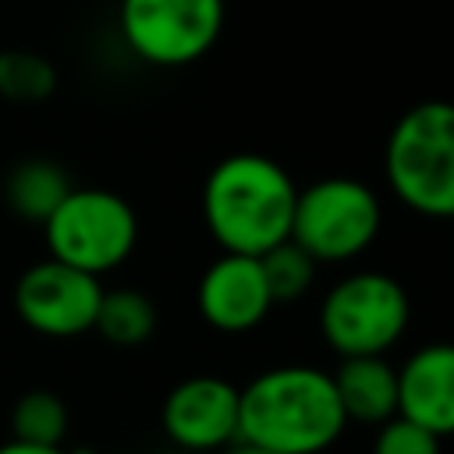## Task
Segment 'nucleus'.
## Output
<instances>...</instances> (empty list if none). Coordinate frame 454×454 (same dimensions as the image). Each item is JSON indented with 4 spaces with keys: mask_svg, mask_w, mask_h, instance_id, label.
Instances as JSON below:
<instances>
[{
    "mask_svg": "<svg viewBox=\"0 0 454 454\" xmlns=\"http://www.w3.org/2000/svg\"><path fill=\"white\" fill-rule=\"evenodd\" d=\"M71 174L53 156H25L18 160L4 177V206L25 220L43 227V220L60 206V199L71 192Z\"/></svg>",
    "mask_w": 454,
    "mask_h": 454,
    "instance_id": "nucleus-13",
    "label": "nucleus"
},
{
    "mask_svg": "<svg viewBox=\"0 0 454 454\" xmlns=\"http://www.w3.org/2000/svg\"><path fill=\"white\" fill-rule=\"evenodd\" d=\"M160 426L177 450L216 454L238 440V387L213 372L184 376L167 390Z\"/></svg>",
    "mask_w": 454,
    "mask_h": 454,
    "instance_id": "nucleus-9",
    "label": "nucleus"
},
{
    "mask_svg": "<svg viewBox=\"0 0 454 454\" xmlns=\"http://www.w3.org/2000/svg\"><path fill=\"white\" fill-rule=\"evenodd\" d=\"M7 426H11V440L39 443V447H64L67 429H71V415H67V404L60 394L35 387L14 401Z\"/></svg>",
    "mask_w": 454,
    "mask_h": 454,
    "instance_id": "nucleus-15",
    "label": "nucleus"
},
{
    "mask_svg": "<svg viewBox=\"0 0 454 454\" xmlns=\"http://www.w3.org/2000/svg\"><path fill=\"white\" fill-rule=\"evenodd\" d=\"M330 376L348 422L380 426L397 415V365L387 355H344Z\"/></svg>",
    "mask_w": 454,
    "mask_h": 454,
    "instance_id": "nucleus-12",
    "label": "nucleus"
},
{
    "mask_svg": "<svg viewBox=\"0 0 454 454\" xmlns=\"http://www.w3.org/2000/svg\"><path fill=\"white\" fill-rule=\"evenodd\" d=\"M298 184L262 153L223 156L202 184V220L220 252L262 255L277 241L291 238Z\"/></svg>",
    "mask_w": 454,
    "mask_h": 454,
    "instance_id": "nucleus-2",
    "label": "nucleus"
},
{
    "mask_svg": "<svg viewBox=\"0 0 454 454\" xmlns=\"http://www.w3.org/2000/svg\"><path fill=\"white\" fill-rule=\"evenodd\" d=\"M160 312L138 287H103L92 330L114 348H138L156 333Z\"/></svg>",
    "mask_w": 454,
    "mask_h": 454,
    "instance_id": "nucleus-14",
    "label": "nucleus"
},
{
    "mask_svg": "<svg viewBox=\"0 0 454 454\" xmlns=\"http://www.w3.org/2000/svg\"><path fill=\"white\" fill-rule=\"evenodd\" d=\"M43 241L46 255L103 277L131 259L138 245V213L110 188L74 184L43 220Z\"/></svg>",
    "mask_w": 454,
    "mask_h": 454,
    "instance_id": "nucleus-4",
    "label": "nucleus"
},
{
    "mask_svg": "<svg viewBox=\"0 0 454 454\" xmlns=\"http://www.w3.org/2000/svg\"><path fill=\"white\" fill-rule=\"evenodd\" d=\"M372 454H440V436L397 411L376 426Z\"/></svg>",
    "mask_w": 454,
    "mask_h": 454,
    "instance_id": "nucleus-18",
    "label": "nucleus"
},
{
    "mask_svg": "<svg viewBox=\"0 0 454 454\" xmlns=\"http://www.w3.org/2000/svg\"><path fill=\"white\" fill-rule=\"evenodd\" d=\"M348 429L333 376L319 365H273L238 387V440L277 454H323Z\"/></svg>",
    "mask_w": 454,
    "mask_h": 454,
    "instance_id": "nucleus-1",
    "label": "nucleus"
},
{
    "mask_svg": "<svg viewBox=\"0 0 454 454\" xmlns=\"http://www.w3.org/2000/svg\"><path fill=\"white\" fill-rule=\"evenodd\" d=\"M57 67L32 50H0V99L14 106L46 103L57 92Z\"/></svg>",
    "mask_w": 454,
    "mask_h": 454,
    "instance_id": "nucleus-16",
    "label": "nucleus"
},
{
    "mask_svg": "<svg viewBox=\"0 0 454 454\" xmlns=\"http://www.w3.org/2000/svg\"><path fill=\"white\" fill-rule=\"evenodd\" d=\"M411 323L404 284L383 270H355L340 277L319 301V333L330 351L387 355Z\"/></svg>",
    "mask_w": 454,
    "mask_h": 454,
    "instance_id": "nucleus-5",
    "label": "nucleus"
},
{
    "mask_svg": "<svg viewBox=\"0 0 454 454\" xmlns=\"http://www.w3.org/2000/svg\"><path fill=\"white\" fill-rule=\"evenodd\" d=\"M195 305H199V316L216 333H248V330H255L273 309L259 255L220 252L199 277Z\"/></svg>",
    "mask_w": 454,
    "mask_h": 454,
    "instance_id": "nucleus-10",
    "label": "nucleus"
},
{
    "mask_svg": "<svg viewBox=\"0 0 454 454\" xmlns=\"http://www.w3.org/2000/svg\"><path fill=\"white\" fill-rule=\"evenodd\" d=\"M103 298V280L78 266H67L53 255L32 262L14 280V312L18 319L53 340H71L92 330L96 309Z\"/></svg>",
    "mask_w": 454,
    "mask_h": 454,
    "instance_id": "nucleus-8",
    "label": "nucleus"
},
{
    "mask_svg": "<svg viewBox=\"0 0 454 454\" xmlns=\"http://www.w3.org/2000/svg\"><path fill=\"white\" fill-rule=\"evenodd\" d=\"M0 454H67V450L64 447H39V443L7 440V443H0Z\"/></svg>",
    "mask_w": 454,
    "mask_h": 454,
    "instance_id": "nucleus-19",
    "label": "nucleus"
},
{
    "mask_svg": "<svg viewBox=\"0 0 454 454\" xmlns=\"http://www.w3.org/2000/svg\"><path fill=\"white\" fill-rule=\"evenodd\" d=\"M383 177L394 199L429 220H454V103L408 106L383 145Z\"/></svg>",
    "mask_w": 454,
    "mask_h": 454,
    "instance_id": "nucleus-3",
    "label": "nucleus"
},
{
    "mask_svg": "<svg viewBox=\"0 0 454 454\" xmlns=\"http://www.w3.org/2000/svg\"><path fill=\"white\" fill-rule=\"evenodd\" d=\"M383 227L380 195L358 177H319L298 188L291 241H298L319 266L351 262L372 248Z\"/></svg>",
    "mask_w": 454,
    "mask_h": 454,
    "instance_id": "nucleus-6",
    "label": "nucleus"
},
{
    "mask_svg": "<svg viewBox=\"0 0 454 454\" xmlns=\"http://www.w3.org/2000/svg\"><path fill=\"white\" fill-rule=\"evenodd\" d=\"M216 454H277V450H266V447H255V443L234 440V443H227V447H223V450H216Z\"/></svg>",
    "mask_w": 454,
    "mask_h": 454,
    "instance_id": "nucleus-20",
    "label": "nucleus"
},
{
    "mask_svg": "<svg viewBox=\"0 0 454 454\" xmlns=\"http://www.w3.org/2000/svg\"><path fill=\"white\" fill-rule=\"evenodd\" d=\"M397 411L440 440L454 436V340L422 344L397 365Z\"/></svg>",
    "mask_w": 454,
    "mask_h": 454,
    "instance_id": "nucleus-11",
    "label": "nucleus"
},
{
    "mask_svg": "<svg viewBox=\"0 0 454 454\" xmlns=\"http://www.w3.org/2000/svg\"><path fill=\"white\" fill-rule=\"evenodd\" d=\"M259 266H262V277H266V287H270L273 305H294V301H301L312 291L316 270H319V262L298 241H291V238H284L273 248H266L259 255Z\"/></svg>",
    "mask_w": 454,
    "mask_h": 454,
    "instance_id": "nucleus-17",
    "label": "nucleus"
},
{
    "mask_svg": "<svg viewBox=\"0 0 454 454\" xmlns=\"http://www.w3.org/2000/svg\"><path fill=\"white\" fill-rule=\"evenodd\" d=\"M227 0H121V43L149 67H188L223 35Z\"/></svg>",
    "mask_w": 454,
    "mask_h": 454,
    "instance_id": "nucleus-7",
    "label": "nucleus"
}]
</instances>
